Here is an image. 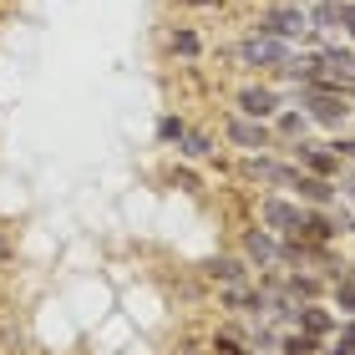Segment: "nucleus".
<instances>
[{
  "label": "nucleus",
  "instance_id": "obj_21",
  "mask_svg": "<svg viewBox=\"0 0 355 355\" xmlns=\"http://www.w3.org/2000/svg\"><path fill=\"white\" fill-rule=\"evenodd\" d=\"M330 355H355V315H345V325H335Z\"/></svg>",
  "mask_w": 355,
  "mask_h": 355
},
{
  "label": "nucleus",
  "instance_id": "obj_3",
  "mask_svg": "<svg viewBox=\"0 0 355 355\" xmlns=\"http://www.w3.org/2000/svg\"><path fill=\"white\" fill-rule=\"evenodd\" d=\"M289 56H295V46H284V41H274V36H259V31H249L244 41H239V67H249V71H284L289 67Z\"/></svg>",
  "mask_w": 355,
  "mask_h": 355
},
{
  "label": "nucleus",
  "instance_id": "obj_4",
  "mask_svg": "<svg viewBox=\"0 0 355 355\" xmlns=\"http://www.w3.org/2000/svg\"><path fill=\"white\" fill-rule=\"evenodd\" d=\"M223 137H229V148L239 153H274L279 142H274V127L259 122V117H244V112H229L223 117Z\"/></svg>",
  "mask_w": 355,
  "mask_h": 355
},
{
  "label": "nucleus",
  "instance_id": "obj_11",
  "mask_svg": "<svg viewBox=\"0 0 355 355\" xmlns=\"http://www.w3.org/2000/svg\"><path fill=\"white\" fill-rule=\"evenodd\" d=\"M289 193H295L304 208H335V178H320V173L295 168V178H289Z\"/></svg>",
  "mask_w": 355,
  "mask_h": 355
},
{
  "label": "nucleus",
  "instance_id": "obj_5",
  "mask_svg": "<svg viewBox=\"0 0 355 355\" xmlns=\"http://www.w3.org/2000/svg\"><path fill=\"white\" fill-rule=\"evenodd\" d=\"M259 223L269 234H279V239H295L300 223H304V203L284 198V193H264V198H259Z\"/></svg>",
  "mask_w": 355,
  "mask_h": 355
},
{
  "label": "nucleus",
  "instance_id": "obj_6",
  "mask_svg": "<svg viewBox=\"0 0 355 355\" xmlns=\"http://www.w3.org/2000/svg\"><path fill=\"white\" fill-rule=\"evenodd\" d=\"M249 178V183L259 188H289V178H295V157H279V148L274 153H244V168H239Z\"/></svg>",
  "mask_w": 355,
  "mask_h": 355
},
{
  "label": "nucleus",
  "instance_id": "obj_22",
  "mask_svg": "<svg viewBox=\"0 0 355 355\" xmlns=\"http://www.w3.org/2000/svg\"><path fill=\"white\" fill-rule=\"evenodd\" d=\"M208 350H214V355H249V345L239 340V335H229V330H218L214 340H208Z\"/></svg>",
  "mask_w": 355,
  "mask_h": 355
},
{
  "label": "nucleus",
  "instance_id": "obj_14",
  "mask_svg": "<svg viewBox=\"0 0 355 355\" xmlns=\"http://www.w3.org/2000/svg\"><path fill=\"white\" fill-rule=\"evenodd\" d=\"M269 127H274V142H279V153H284V148H295V142H300L304 132H310L315 122L304 117L300 107H279V112H274V122H269Z\"/></svg>",
  "mask_w": 355,
  "mask_h": 355
},
{
  "label": "nucleus",
  "instance_id": "obj_9",
  "mask_svg": "<svg viewBox=\"0 0 355 355\" xmlns=\"http://www.w3.org/2000/svg\"><path fill=\"white\" fill-rule=\"evenodd\" d=\"M279 107H284V96H279V87H269V82H249V87L234 92V112H244V117L274 122V112H279Z\"/></svg>",
  "mask_w": 355,
  "mask_h": 355
},
{
  "label": "nucleus",
  "instance_id": "obj_2",
  "mask_svg": "<svg viewBox=\"0 0 355 355\" xmlns=\"http://www.w3.org/2000/svg\"><path fill=\"white\" fill-rule=\"evenodd\" d=\"M254 31L295 46V41L310 36V15H304V6H295V0H274V6H264L259 15H254Z\"/></svg>",
  "mask_w": 355,
  "mask_h": 355
},
{
  "label": "nucleus",
  "instance_id": "obj_23",
  "mask_svg": "<svg viewBox=\"0 0 355 355\" xmlns=\"http://www.w3.org/2000/svg\"><path fill=\"white\" fill-rule=\"evenodd\" d=\"M335 26H340V31H345V41L355 46V0H340V21H335Z\"/></svg>",
  "mask_w": 355,
  "mask_h": 355
},
{
  "label": "nucleus",
  "instance_id": "obj_15",
  "mask_svg": "<svg viewBox=\"0 0 355 355\" xmlns=\"http://www.w3.org/2000/svg\"><path fill=\"white\" fill-rule=\"evenodd\" d=\"M178 157H183V163H208V157H214V137L198 132V127H188V132L178 137Z\"/></svg>",
  "mask_w": 355,
  "mask_h": 355
},
{
  "label": "nucleus",
  "instance_id": "obj_25",
  "mask_svg": "<svg viewBox=\"0 0 355 355\" xmlns=\"http://www.w3.org/2000/svg\"><path fill=\"white\" fill-rule=\"evenodd\" d=\"M183 6H193V10H208V6H218V0H183Z\"/></svg>",
  "mask_w": 355,
  "mask_h": 355
},
{
  "label": "nucleus",
  "instance_id": "obj_8",
  "mask_svg": "<svg viewBox=\"0 0 355 355\" xmlns=\"http://www.w3.org/2000/svg\"><path fill=\"white\" fill-rule=\"evenodd\" d=\"M315 67H320V76H330L335 87H355V46L350 41H325L315 51Z\"/></svg>",
  "mask_w": 355,
  "mask_h": 355
},
{
  "label": "nucleus",
  "instance_id": "obj_16",
  "mask_svg": "<svg viewBox=\"0 0 355 355\" xmlns=\"http://www.w3.org/2000/svg\"><path fill=\"white\" fill-rule=\"evenodd\" d=\"M168 51L183 56V61H198V56H203V36H198L193 26H173V31H168Z\"/></svg>",
  "mask_w": 355,
  "mask_h": 355
},
{
  "label": "nucleus",
  "instance_id": "obj_10",
  "mask_svg": "<svg viewBox=\"0 0 355 355\" xmlns=\"http://www.w3.org/2000/svg\"><path fill=\"white\" fill-rule=\"evenodd\" d=\"M239 254H244L254 269H284V259H279V234H269L264 223H259V229H244Z\"/></svg>",
  "mask_w": 355,
  "mask_h": 355
},
{
  "label": "nucleus",
  "instance_id": "obj_12",
  "mask_svg": "<svg viewBox=\"0 0 355 355\" xmlns=\"http://www.w3.org/2000/svg\"><path fill=\"white\" fill-rule=\"evenodd\" d=\"M203 274H208L218 289H229V284H249V279H254V264L244 259V254H214V259L203 264Z\"/></svg>",
  "mask_w": 355,
  "mask_h": 355
},
{
  "label": "nucleus",
  "instance_id": "obj_19",
  "mask_svg": "<svg viewBox=\"0 0 355 355\" xmlns=\"http://www.w3.org/2000/svg\"><path fill=\"white\" fill-rule=\"evenodd\" d=\"M315 350H320V340H315V335H304V330L279 335V355H315Z\"/></svg>",
  "mask_w": 355,
  "mask_h": 355
},
{
  "label": "nucleus",
  "instance_id": "obj_17",
  "mask_svg": "<svg viewBox=\"0 0 355 355\" xmlns=\"http://www.w3.org/2000/svg\"><path fill=\"white\" fill-rule=\"evenodd\" d=\"M330 304H335V315H355V274L340 269L330 279Z\"/></svg>",
  "mask_w": 355,
  "mask_h": 355
},
{
  "label": "nucleus",
  "instance_id": "obj_1",
  "mask_svg": "<svg viewBox=\"0 0 355 355\" xmlns=\"http://www.w3.org/2000/svg\"><path fill=\"white\" fill-rule=\"evenodd\" d=\"M300 112H304L315 127H340L355 107H350V92H345V87H335L330 76H315V82L300 87Z\"/></svg>",
  "mask_w": 355,
  "mask_h": 355
},
{
  "label": "nucleus",
  "instance_id": "obj_18",
  "mask_svg": "<svg viewBox=\"0 0 355 355\" xmlns=\"http://www.w3.org/2000/svg\"><path fill=\"white\" fill-rule=\"evenodd\" d=\"M304 15H310V31H335V21H340V0H310Z\"/></svg>",
  "mask_w": 355,
  "mask_h": 355
},
{
  "label": "nucleus",
  "instance_id": "obj_24",
  "mask_svg": "<svg viewBox=\"0 0 355 355\" xmlns=\"http://www.w3.org/2000/svg\"><path fill=\"white\" fill-rule=\"evenodd\" d=\"M330 148H335V153H340V157H345V163H355V137H335V142H330Z\"/></svg>",
  "mask_w": 355,
  "mask_h": 355
},
{
  "label": "nucleus",
  "instance_id": "obj_20",
  "mask_svg": "<svg viewBox=\"0 0 355 355\" xmlns=\"http://www.w3.org/2000/svg\"><path fill=\"white\" fill-rule=\"evenodd\" d=\"M188 132V122L178 117V112H163V117H157V142H168V148H178V137Z\"/></svg>",
  "mask_w": 355,
  "mask_h": 355
},
{
  "label": "nucleus",
  "instance_id": "obj_7",
  "mask_svg": "<svg viewBox=\"0 0 355 355\" xmlns=\"http://www.w3.org/2000/svg\"><path fill=\"white\" fill-rule=\"evenodd\" d=\"M289 157H295V168H304V173H320V178H340V168H345V157L330 148V142H310V137H300L295 148H284Z\"/></svg>",
  "mask_w": 355,
  "mask_h": 355
},
{
  "label": "nucleus",
  "instance_id": "obj_13",
  "mask_svg": "<svg viewBox=\"0 0 355 355\" xmlns=\"http://www.w3.org/2000/svg\"><path fill=\"white\" fill-rule=\"evenodd\" d=\"M335 325H340V315H335V310H325L320 300H310V304H300V310H295V330L315 335V340H330V335H335Z\"/></svg>",
  "mask_w": 355,
  "mask_h": 355
}]
</instances>
